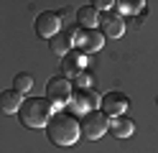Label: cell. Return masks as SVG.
<instances>
[{"instance_id":"7c38bea8","label":"cell","mask_w":158,"mask_h":153,"mask_svg":"<svg viewBox=\"0 0 158 153\" xmlns=\"http://www.w3.org/2000/svg\"><path fill=\"white\" fill-rule=\"evenodd\" d=\"M23 105V100H21V92H15V89H5V92H0V110L3 112H18Z\"/></svg>"},{"instance_id":"30bf717a","label":"cell","mask_w":158,"mask_h":153,"mask_svg":"<svg viewBox=\"0 0 158 153\" xmlns=\"http://www.w3.org/2000/svg\"><path fill=\"white\" fill-rule=\"evenodd\" d=\"M48 46H51V51H54V54L66 56L69 51H72V46H74V36L69 33V31H59L56 36H51V38H48Z\"/></svg>"},{"instance_id":"5b68a950","label":"cell","mask_w":158,"mask_h":153,"mask_svg":"<svg viewBox=\"0 0 158 153\" xmlns=\"http://www.w3.org/2000/svg\"><path fill=\"white\" fill-rule=\"evenodd\" d=\"M59 31H61V13H56V10H44V13H38L36 33L41 38H51V36L59 33Z\"/></svg>"},{"instance_id":"9c48e42d","label":"cell","mask_w":158,"mask_h":153,"mask_svg":"<svg viewBox=\"0 0 158 153\" xmlns=\"http://www.w3.org/2000/svg\"><path fill=\"white\" fill-rule=\"evenodd\" d=\"M123 31H125V26H123V18L117 15V13H105V15L100 18V33H102V36H107V38H120Z\"/></svg>"},{"instance_id":"e0dca14e","label":"cell","mask_w":158,"mask_h":153,"mask_svg":"<svg viewBox=\"0 0 158 153\" xmlns=\"http://www.w3.org/2000/svg\"><path fill=\"white\" fill-rule=\"evenodd\" d=\"M123 10H127V13H135V10H140L143 8V0H135V3H120Z\"/></svg>"},{"instance_id":"ac0fdd59","label":"cell","mask_w":158,"mask_h":153,"mask_svg":"<svg viewBox=\"0 0 158 153\" xmlns=\"http://www.w3.org/2000/svg\"><path fill=\"white\" fill-rule=\"evenodd\" d=\"M112 3H110V0H97V3H92V8L97 10V13H100V10H107V8H110Z\"/></svg>"},{"instance_id":"9a60e30c","label":"cell","mask_w":158,"mask_h":153,"mask_svg":"<svg viewBox=\"0 0 158 153\" xmlns=\"http://www.w3.org/2000/svg\"><path fill=\"white\" fill-rule=\"evenodd\" d=\"M13 87H15V92H28L33 87V77L31 74H26V71H21V74H15V79H13Z\"/></svg>"},{"instance_id":"52a82bcc","label":"cell","mask_w":158,"mask_h":153,"mask_svg":"<svg viewBox=\"0 0 158 153\" xmlns=\"http://www.w3.org/2000/svg\"><path fill=\"white\" fill-rule=\"evenodd\" d=\"M102 44H105V36H102L97 28H79L77 36H74V46H79L82 54L102 49Z\"/></svg>"},{"instance_id":"277c9868","label":"cell","mask_w":158,"mask_h":153,"mask_svg":"<svg viewBox=\"0 0 158 153\" xmlns=\"http://www.w3.org/2000/svg\"><path fill=\"white\" fill-rule=\"evenodd\" d=\"M46 100L56 107H64L69 100H72V84H69L66 77H51L46 84Z\"/></svg>"},{"instance_id":"6da1fadb","label":"cell","mask_w":158,"mask_h":153,"mask_svg":"<svg viewBox=\"0 0 158 153\" xmlns=\"http://www.w3.org/2000/svg\"><path fill=\"white\" fill-rule=\"evenodd\" d=\"M79 133H82V125L72 112H56L46 122V135L54 146H74Z\"/></svg>"},{"instance_id":"2e32d148","label":"cell","mask_w":158,"mask_h":153,"mask_svg":"<svg viewBox=\"0 0 158 153\" xmlns=\"http://www.w3.org/2000/svg\"><path fill=\"white\" fill-rule=\"evenodd\" d=\"M72 87H89V74H87V71L77 74V77H74V84H72Z\"/></svg>"},{"instance_id":"ba28073f","label":"cell","mask_w":158,"mask_h":153,"mask_svg":"<svg viewBox=\"0 0 158 153\" xmlns=\"http://www.w3.org/2000/svg\"><path fill=\"white\" fill-rule=\"evenodd\" d=\"M127 107H130V102H127V97L123 95V92H107V95L102 97V112L105 115L120 117Z\"/></svg>"},{"instance_id":"8fae6325","label":"cell","mask_w":158,"mask_h":153,"mask_svg":"<svg viewBox=\"0 0 158 153\" xmlns=\"http://www.w3.org/2000/svg\"><path fill=\"white\" fill-rule=\"evenodd\" d=\"M82 66H84V54L79 49H72L66 56H61V69L64 74H82Z\"/></svg>"},{"instance_id":"8992f818","label":"cell","mask_w":158,"mask_h":153,"mask_svg":"<svg viewBox=\"0 0 158 153\" xmlns=\"http://www.w3.org/2000/svg\"><path fill=\"white\" fill-rule=\"evenodd\" d=\"M72 102L82 115H87L100 105V97H97V92L92 87H72Z\"/></svg>"},{"instance_id":"3957f363","label":"cell","mask_w":158,"mask_h":153,"mask_svg":"<svg viewBox=\"0 0 158 153\" xmlns=\"http://www.w3.org/2000/svg\"><path fill=\"white\" fill-rule=\"evenodd\" d=\"M82 135L87 138V140H100L107 130H110V120H107V115L105 112H100V110H92V112H87V115L82 117Z\"/></svg>"},{"instance_id":"5bb4252c","label":"cell","mask_w":158,"mask_h":153,"mask_svg":"<svg viewBox=\"0 0 158 153\" xmlns=\"http://www.w3.org/2000/svg\"><path fill=\"white\" fill-rule=\"evenodd\" d=\"M77 23L82 28H94L97 23H100V13H97L92 5H84V8L77 10Z\"/></svg>"},{"instance_id":"7a4b0ae2","label":"cell","mask_w":158,"mask_h":153,"mask_svg":"<svg viewBox=\"0 0 158 153\" xmlns=\"http://www.w3.org/2000/svg\"><path fill=\"white\" fill-rule=\"evenodd\" d=\"M18 117L26 128H46V122L51 120V102L46 97H28L18 110Z\"/></svg>"},{"instance_id":"4fadbf2b","label":"cell","mask_w":158,"mask_h":153,"mask_svg":"<svg viewBox=\"0 0 158 153\" xmlns=\"http://www.w3.org/2000/svg\"><path fill=\"white\" fill-rule=\"evenodd\" d=\"M110 130H112V135L115 138H130L133 135V130H135V122L130 117H115V122H110Z\"/></svg>"}]
</instances>
